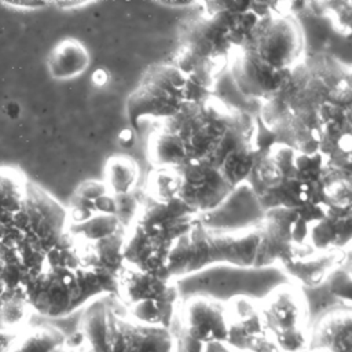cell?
Returning <instances> with one entry per match:
<instances>
[{"label": "cell", "instance_id": "1f68e13d", "mask_svg": "<svg viewBox=\"0 0 352 352\" xmlns=\"http://www.w3.org/2000/svg\"><path fill=\"white\" fill-rule=\"evenodd\" d=\"M230 352H280L279 348L275 345V342L268 337H261L258 340H256L252 345L250 351H234L230 349Z\"/></svg>", "mask_w": 352, "mask_h": 352}, {"label": "cell", "instance_id": "8992f818", "mask_svg": "<svg viewBox=\"0 0 352 352\" xmlns=\"http://www.w3.org/2000/svg\"><path fill=\"white\" fill-rule=\"evenodd\" d=\"M230 107L212 95L202 102L187 103L173 118L158 122L147 139L151 166L176 168L209 160L226 132Z\"/></svg>", "mask_w": 352, "mask_h": 352}, {"label": "cell", "instance_id": "2e32d148", "mask_svg": "<svg viewBox=\"0 0 352 352\" xmlns=\"http://www.w3.org/2000/svg\"><path fill=\"white\" fill-rule=\"evenodd\" d=\"M256 120L261 153L274 144L304 154L318 153L320 129L293 113L279 95L261 103Z\"/></svg>", "mask_w": 352, "mask_h": 352}, {"label": "cell", "instance_id": "9c48e42d", "mask_svg": "<svg viewBox=\"0 0 352 352\" xmlns=\"http://www.w3.org/2000/svg\"><path fill=\"white\" fill-rule=\"evenodd\" d=\"M78 333L98 352H173L175 345L169 329L135 320L114 294L85 305Z\"/></svg>", "mask_w": 352, "mask_h": 352}, {"label": "cell", "instance_id": "ba28073f", "mask_svg": "<svg viewBox=\"0 0 352 352\" xmlns=\"http://www.w3.org/2000/svg\"><path fill=\"white\" fill-rule=\"evenodd\" d=\"M199 216L177 198L158 202L142 194L122 249L124 263L146 272L168 270L169 256Z\"/></svg>", "mask_w": 352, "mask_h": 352}, {"label": "cell", "instance_id": "d4e9b609", "mask_svg": "<svg viewBox=\"0 0 352 352\" xmlns=\"http://www.w3.org/2000/svg\"><path fill=\"white\" fill-rule=\"evenodd\" d=\"M89 60V52L82 43L74 38H66L52 48L47 59V66L51 77L69 80L84 73Z\"/></svg>", "mask_w": 352, "mask_h": 352}, {"label": "cell", "instance_id": "f1b7e54d", "mask_svg": "<svg viewBox=\"0 0 352 352\" xmlns=\"http://www.w3.org/2000/svg\"><path fill=\"white\" fill-rule=\"evenodd\" d=\"M329 289L333 294L345 301L349 307L351 304V268L349 258L345 260L344 264L337 267L327 278Z\"/></svg>", "mask_w": 352, "mask_h": 352}, {"label": "cell", "instance_id": "3957f363", "mask_svg": "<svg viewBox=\"0 0 352 352\" xmlns=\"http://www.w3.org/2000/svg\"><path fill=\"white\" fill-rule=\"evenodd\" d=\"M302 54L304 33L297 18L265 14L230 58L232 82L246 98L270 100L280 92Z\"/></svg>", "mask_w": 352, "mask_h": 352}, {"label": "cell", "instance_id": "83f0119b", "mask_svg": "<svg viewBox=\"0 0 352 352\" xmlns=\"http://www.w3.org/2000/svg\"><path fill=\"white\" fill-rule=\"evenodd\" d=\"M25 176L12 168H0V214L16 213L25 198Z\"/></svg>", "mask_w": 352, "mask_h": 352}, {"label": "cell", "instance_id": "277c9868", "mask_svg": "<svg viewBox=\"0 0 352 352\" xmlns=\"http://www.w3.org/2000/svg\"><path fill=\"white\" fill-rule=\"evenodd\" d=\"M201 6L199 15L184 18L177 26L179 48L172 63L179 69L208 66L221 73L258 16L252 3L204 1Z\"/></svg>", "mask_w": 352, "mask_h": 352}, {"label": "cell", "instance_id": "7a4b0ae2", "mask_svg": "<svg viewBox=\"0 0 352 352\" xmlns=\"http://www.w3.org/2000/svg\"><path fill=\"white\" fill-rule=\"evenodd\" d=\"M327 183L320 153L304 154L274 144L258 155L243 186L261 212L280 208L297 213L296 243L304 245L309 227L326 212Z\"/></svg>", "mask_w": 352, "mask_h": 352}, {"label": "cell", "instance_id": "d590c367", "mask_svg": "<svg viewBox=\"0 0 352 352\" xmlns=\"http://www.w3.org/2000/svg\"><path fill=\"white\" fill-rule=\"evenodd\" d=\"M3 267H4V264H3V261L0 260V282H1V275H3Z\"/></svg>", "mask_w": 352, "mask_h": 352}, {"label": "cell", "instance_id": "4dcf8cb0", "mask_svg": "<svg viewBox=\"0 0 352 352\" xmlns=\"http://www.w3.org/2000/svg\"><path fill=\"white\" fill-rule=\"evenodd\" d=\"M23 232L19 231L18 228H15L14 226H10V227H4V231H3V236H1V243L10 249H16L18 245L22 242L23 239Z\"/></svg>", "mask_w": 352, "mask_h": 352}, {"label": "cell", "instance_id": "f546056e", "mask_svg": "<svg viewBox=\"0 0 352 352\" xmlns=\"http://www.w3.org/2000/svg\"><path fill=\"white\" fill-rule=\"evenodd\" d=\"M351 1H323V14L329 15L340 33L345 36L351 33Z\"/></svg>", "mask_w": 352, "mask_h": 352}, {"label": "cell", "instance_id": "d6a6232c", "mask_svg": "<svg viewBox=\"0 0 352 352\" xmlns=\"http://www.w3.org/2000/svg\"><path fill=\"white\" fill-rule=\"evenodd\" d=\"M3 4L8 6V7H15L19 10H36V8L45 7L50 3H44V1H3Z\"/></svg>", "mask_w": 352, "mask_h": 352}, {"label": "cell", "instance_id": "7402d4cb", "mask_svg": "<svg viewBox=\"0 0 352 352\" xmlns=\"http://www.w3.org/2000/svg\"><path fill=\"white\" fill-rule=\"evenodd\" d=\"M351 117L329 121L320 128L318 153L326 162V169L337 176L351 177L352 122Z\"/></svg>", "mask_w": 352, "mask_h": 352}, {"label": "cell", "instance_id": "ac0fdd59", "mask_svg": "<svg viewBox=\"0 0 352 352\" xmlns=\"http://www.w3.org/2000/svg\"><path fill=\"white\" fill-rule=\"evenodd\" d=\"M176 198L198 216L219 209L236 191L208 161H191L175 168Z\"/></svg>", "mask_w": 352, "mask_h": 352}, {"label": "cell", "instance_id": "4fadbf2b", "mask_svg": "<svg viewBox=\"0 0 352 352\" xmlns=\"http://www.w3.org/2000/svg\"><path fill=\"white\" fill-rule=\"evenodd\" d=\"M260 302L268 337L280 352H302L308 346V302L296 283L275 286Z\"/></svg>", "mask_w": 352, "mask_h": 352}, {"label": "cell", "instance_id": "7c38bea8", "mask_svg": "<svg viewBox=\"0 0 352 352\" xmlns=\"http://www.w3.org/2000/svg\"><path fill=\"white\" fill-rule=\"evenodd\" d=\"M190 103L186 76L170 63L150 65L136 88L128 95L125 113L133 129L147 120L162 122L173 118Z\"/></svg>", "mask_w": 352, "mask_h": 352}, {"label": "cell", "instance_id": "8fae6325", "mask_svg": "<svg viewBox=\"0 0 352 352\" xmlns=\"http://www.w3.org/2000/svg\"><path fill=\"white\" fill-rule=\"evenodd\" d=\"M114 296L135 320L169 329L180 301L176 279L168 270L146 272L124 264Z\"/></svg>", "mask_w": 352, "mask_h": 352}, {"label": "cell", "instance_id": "ffe728a7", "mask_svg": "<svg viewBox=\"0 0 352 352\" xmlns=\"http://www.w3.org/2000/svg\"><path fill=\"white\" fill-rule=\"evenodd\" d=\"M227 320L226 345L234 351H250L256 340L268 336L260 302L248 296H234L224 301Z\"/></svg>", "mask_w": 352, "mask_h": 352}, {"label": "cell", "instance_id": "30bf717a", "mask_svg": "<svg viewBox=\"0 0 352 352\" xmlns=\"http://www.w3.org/2000/svg\"><path fill=\"white\" fill-rule=\"evenodd\" d=\"M80 264L102 285L106 294L116 293V282L124 267L122 249L126 228L114 213H99L84 223L69 224Z\"/></svg>", "mask_w": 352, "mask_h": 352}, {"label": "cell", "instance_id": "52a82bcc", "mask_svg": "<svg viewBox=\"0 0 352 352\" xmlns=\"http://www.w3.org/2000/svg\"><path fill=\"white\" fill-rule=\"evenodd\" d=\"M22 290L30 311L47 318L67 316L106 294L99 280L81 267L69 231L45 253L43 270Z\"/></svg>", "mask_w": 352, "mask_h": 352}, {"label": "cell", "instance_id": "6da1fadb", "mask_svg": "<svg viewBox=\"0 0 352 352\" xmlns=\"http://www.w3.org/2000/svg\"><path fill=\"white\" fill-rule=\"evenodd\" d=\"M298 216L287 209L263 212L248 228H216L201 219L173 248L168 271L177 280L216 264L263 268L282 264L296 253Z\"/></svg>", "mask_w": 352, "mask_h": 352}, {"label": "cell", "instance_id": "44dd1931", "mask_svg": "<svg viewBox=\"0 0 352 352\" xmlns=\"http://www.w3.org/2000/svg\"><path fill=\"white\" fill-rule=\"evenodd\" d=\"M346 258H349V249L316 250L304 243L297 245L294 256L280 265L297 282L296 285L316 287L327 280L329 275Z\"/></svg>", "mask_w": 352, "mask_h": 352}, {"label": "cell", "instance_id": "5b68a950", "mask_svg": "<svg viewBox=\"0 0 352 352\" xmlns=\"http://www.w3.org/2000/svg\"><path fill=\"white\" fill-rule=\"evenodd\" d=\"M278 95L293 113L320 129L329 121L351 117L352 73L337 56L314 52L294 65Z\"/></svg>", "mask_w": 352, "mask_h": 352}, {"label": "cell", "instance_id": "8d00e7d4", "mask_svg": "<svg viewBox=\"0 0 352 352\" xmlns=\"http://www.w3.org/2000/svg\"><path fill=\"white\" fill-rule=\"evenodd\" d=\"M3 231H4V227L0 226V241H1V236H3Z\"/></svg>", "mask_w": 352, "mask_h": 352}, {"label": "cell", "instance_id": "836d02e7", "mask_svg": "<svg viewBox=\"0 0 352 352\" xmlns=\"http://www.w3.org/2000/svg\"><path fill=\"white\" fill-rule=\"evenodd\" d=\"M4 113L7 114L8 118L15 120V118H18L19 114H21V106H19L16 102H10V103L6 104Z\"/></svg>", "mask_w": 352, "mask_h": 352}, {"label": "cell", "instance_id": "603a6c76", "mask_svg": "<svg viewBox=\"0 0 352 352\" xmlns=\"http://www.w3.org/2000/svg\"><path fill=\"white\" fill-rule=\"evenodd\" d=\"M308 349L352 352V312L349 307L324 314L308 336Z\"/></svg>", "mask_w": 352, "mask_h": 352}, {"label": "cell", "instance_id": "cb8c5ba5", "mask_svg": "<svg viewBox=\"0 0 352 352\" xmlns=\"http://www.w3.org/2000/svg\"><path fill=\"white\" fill-rule=\"evenodd\" d=\"M117 197L111 195L98 180H85L70 197L67 212L69 224H80L99 213L117 214Z\"/></svg>", "mask_w": 352, "mask_h": 352}, {"label": "cell", "instance_id": "4316f807", "mask_svg": "<svg viewBox=\"0 0 352 352\" xmlns=\"http://www.w3.org/2000/svg\"><path fill=\"white\" fill-rule=\"evenodd\" d=\"M103 176L104 180L102 183L111 195H131L139 179V165L131 157L111 155L104 164Z\"/></svg>", "mask_w": 352, "mask_h": 352}, {"label": "cell", "instance_id": "d6986e66", "mask_svg": "<svg viewBox=\"0 0 352 352\" xmlns=\"http://www.w3.org/2000/svg\"><path fill=\"white\" fill-rule=\"evenodd\" d=\"M172 324L202 345L227 341L226 305L213 297L191 296L179 301Z\"/></svg>", "mask_w": 352, "mask_h": 352}, {"label": "cell", "instance_id": "e575fe53", "mask_svg": "<svg viewBox=\"0 0 352 352\" xmlns=\"http://www.w3.org/2000/svg\"><path fill=\"white\" fill-rule=\"evenodd\" d=\"M202 352H230V348L223 342H210L204 345Z\"/></svg>", "mask_w": 352, "mask_h": 352}, {"label": "cell", "instance_id": "9a60e30c", "mask_svg": "<svg viewBox=\"0 0 352 352\" xmlns=\"http://www.w3.org/2000/svg\"><path fill=\"white\" fill-rule=\"evenodd\" d=\"M12 226L47 253L67 231V212L44 188L28 180L25 198L21 209L12 216Z\"/></svg>", "mask_w": 352, "mask_h": 352}, {"label": "cell", "instance_id": "e0dca14e", "mask_svg": "<svg viewBox=\"0 0 352 352\" xmlns=\"http://www.w3.org/2000/svg\"><path fill=\"white\" fill-rule=\"evenodd\" d=\"M326 212L308 232L305 243L316 250L349 249L352 238L351 179H331L326 187Z\"/></svg>", "mask_w": 352, "mask_h": 352}, {"label": "cell", "instance_id": "484cf974", "mask_svg": "<svg viewBox=\"0 0 352 352\" xmlns=\"http://www.w3.org/2000/svg\"><path fill=\"white\" fill-rule=\"evenodd\" d=\"M67 337L54 326H34L21 330L6 352H65Z\"/></svg>", "mask_w": 352, "mask_h": 352}, {"label": "cell", "instance_id": "5bb4252c", "mask_svg": "<svg viewBox=\"0 0 352 352\" xmlns=\"http://www.w3.org/2000/svg\"><path fill=\"white\" fill-rule=\"evenodd\" d=\"M260 154L257 120L250 113L231 106L226 132L206 161L238 188L246 182Z\"/></svg>", "mask_w": 352, "mask_h": 352}, {"label": "cell", "instance_id": "74e56055", "mask_svg": "<svg viewBox=\"0 0 352 352\" xmlns=\"http://www.w3.org/2000/svg\"><path fill=\"white\" fill-rule=\"evenodd\" d=\"M307 352H322V351H315V349H308Z\"/></svg>", "mask_w": 352, "mask_h": 352}]
</instances>
